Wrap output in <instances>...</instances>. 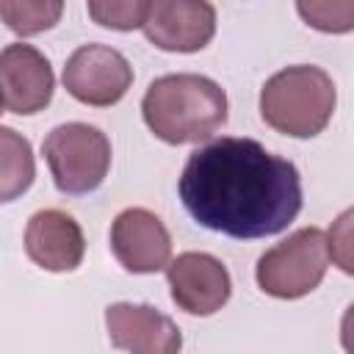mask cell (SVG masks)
Listing matches in <instances>:
<instances>
[{"label":"cell","mask_w":354,"mask_h":354,"mask_svg":"<svg viewBox=\"0 0 354 354\" xmlns=\"http://www.w3.org/2000/svg\"><path fill=\"white\" fill-rule=\"evenodd\" d=\"M337 91L332 77L313 64L285 66L260 88L263 122L290 138L318 136L335 113Z\"/></svg>","instance_id":"cell-3"},{"label":"cell","mask_w":354,"mask_h":354,"mask_svg":"<svg viewBox=\"0 0 354 354\" xmlns=\"http://www.w3.org/2000/svg\"><path fill=\"white\" fill-rule=\"evenodd\" d=\"M61 0H0V17L8 30L19 36H33L50 30L61 19Z\"/></svg>","instance_id":"cell-14"},{"label":"cell","mask_w":354,"mask_h":354,"mask_svg":"<svg viewBox=\"0 0 354 354\" xmlns=\"http://www.w3.org/2000/svg\"><path fill=\"white\" fill-rule=\"evenodd\" d=\"M86 8L94 22H100L102 28H113V30L144 28V19L149 14L147 0H88Z\"/></svg>","instance_id":"cell-16"},{"label":"cell","mask_w":354,"mask_h":354,"mask_svg":"<svg viewBox=\"0 0 354 354\" xmlns=\"http://www.w3.org/2000/svg\"><path fill=\"white\" fill-rule=\"evenodd\" d=\"M329 268V241L318 227H301L260 254L254 279L274 299H301L313 293Z\"/></svg>","instance_id":"cell-5"},{"label":"cell","mask_w":354,"mask_h":354,"mask_svg":"<svg viewBox=\"0 0 354 354\" xmlns=\"http://www.w3.org/2000/svg\"><path fill=\"white\" fill-rule=\"evenodd\" d=\"M25 252L44 271H53V274L75 271L83 263L86 238L75 216L58 207H44L28 218Z\"/></svg>","instance_id":"cell-12"},{"label":"cell","mask_w":354,"mask_h":354,"mask_svg":"<svg viewBox=\"0 0 354 354\" xmlns=\"http://www.w3.org/2000/svg\"><path fill=\"white\" fill-rule=\"evenodd\" d=\"M326 241H329V257L332 263L354 277V207H346L329 227L326 232Z\"/></svg>","instance_id":"cell-17"},{"label":"cell","mask_w":354,"mask_h":354,"mask_svg":"<svg viewBox=\"0 0 354 354\" xmlns=\"http://www.w3.org/2000/svg\"><path fill=\"white\" fill-rule=\"evenodd\" d=\"M133 86L130 61L108 44L77 47L64 66V88L83 105L108 108L116 105Z\"/></svg>","instance_id":"cell-6"},{"label":"cell","mask_w":354,"mask_h":354,"mask_svg":"<svg viewBox=\"0 0 354 354\" xmlns=\"http://www.w3.org/2000/svg\"><path fill=\"white\" fill-rule=\"evenodd\" d=\"M299 17L321 33L354 30V0H299Z\"/></svg>","instance_id":"cell-15"},{"label":"cell","mask_w":354,"mask_h":354,"mask_svg":"<svg viewBox=\"0 0 354 354\" xmlns=\"http://www.w3.org/2000/svg\"><path fill=\"white\" fill-rule=\"evenodd\" d=\"M0 88L8 113L33 116L44 111L55 91V75L41 50L11 41L0 53Z\"/></svg>","instance_id":"cell-9"},{"label":"cell","mask_w":354,"mask_h":354,"mask_svg":"<svg viewBox=\"0 0 354 354\" xmlns=\"http://www.w3.org/2000/svg\"><path fill=\"white\" fill-rule=\"evenodd\" d=\"M0 199L11 202L25 194L36 177L30 141L11 127H0Z\"/></svg>","instance_id":"cell-13"},{"label":"cell","mask_w":354,"mask_h":354,"mask_svg":"<svg viewBox=\"0 0 354 354\" xmlns=\"http://www.w3.org/2000/svg\"><path fill=\"white\" fill-rule=\"evenodd\" d=\"M216 33V8L205 0H155L144 19V36L166 53H196Z\"/></svg>","instance_id":"cell-10"},{"label":"cell","mask_w":354,"mask_h":354,"mask_svg":"<svg viewBox=\"0 0 354 354\" xmlns=\"http://www.w3.org/2000/svg\"><path fill=\"white\" fill-rule=\"evenodd\" d=\"M111 252L130 274H155L171 263V235L160 216L147 207H127L111 221Z\"/></svg>","instance_id":"cell-8"},{"label":"cell","mask_w":354,"mask_h":354,"mask_svg":"<svg viewBox=\"0 0 354 354\" xmlns=\"http://www.w3.org/2000/svg\"><path fill=\"white\" fill-rule=\"evenodd\" d=\"M171 301L188 315H213L232 296L227 266L207 252H183L166 268Z\"/></svg>","instance_id":"cell-7"},{"label":"cell","mask_w":354,"mask_h":354,"mask_svg":"<svg viewBox=\"0 0 354 354\" xmlns=\"http://www.w3.org/2000/svg\"><path fill=\"white\" fill-rule=\"evenodd\" d=\"M224 88L194 72L155 77L141 100V116L155 138L166 144H199L227 124Z\"/></svg>","instance_id":"cell-2"},{"label":"cell","mask_w":354,"mask_h":354,"mask_svg":"<svg viewBox=\"0 0 354 354\" xmlns=\"http://www.w3.org/2000/svg\"><path fill=\"white\" fill-rule=\"evenodd\" d=\"M340 346L346 354H354V304H348L340 318Z\"/></svg>","instance_id":"cell-18"},{"label":"cell","mask_w":354,"mask_h":354,"mask_svg":"<svg viewBox=\"0 0 354 354\" xmlns=\"http://www.w3.org/2000/svg\"><path fill=\"white\" fill-rule=\"evenodd\" d=\"M105 329L111 343L127 354H180L183 348L177 324L152 304H108Z\"/></svg>","instance_id":"cell-11"},{"label":"cell","mask_w":354,"mask_h":354,"mask_svg":"<svg viewBox=\"0 0 354 354\" xmlns=\"http://www.w3.org/2000/svg\"><path fill=\"white\" fill-rule=\"evenodd\" d=\"M188 216L230 238H266L288 230L304 194L299 169L254 138L221 136L194 149L177 183Z\"/></svg>","instance_id":"cell-1"},{"label":"cell","mask_w":354,"mask_h":354,"mask_svg":"<svg viewBox=\"0 0 354 354\" xmlns=\"http://www.w3.org/2000/svg\"><path fill=\"white\" fill-rule=\"evenodd\" d=\"M41 155L50 166L55 188L69 196L97 191L111 169L108 136L86 122H66L53 127L41 144Z\"/></svg>","instance_id":"cell-4"}]
</instances>
